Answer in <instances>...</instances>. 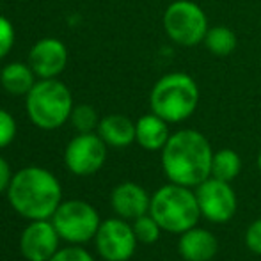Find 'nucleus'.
<instances>
[{"instance_id": "39448f33", "label": "nucleus", "mask_w": 261, "mask_h": 261, "mask_svg": "<svg viewBox=\"0 0 261 261\" xmlns=\"http://www.w3.org/2000/svg\"><path fill=\"white\" fill-rule=\"evenodd\" d=\"M31 121L43 130H55L71 117L73 98L69 89L55 79H43L27 93Z\"/></svg>"}, {"instance_id": "f8f14e48", "label": "nucleus", "mask_w": 261, "mask_h": 261, "mask_svg": "<svg viewBox=\"0 0 261 261\" xmlns=\"http://www.w3.org/2000/svg\"><path fill=\"white\" fill-rule=\"evenodd\" d=\"M31 68L41 79H55L68 64V50L62 41L46 38L38 41L29 54Z\"/></svg>"}, {"instance_id": "5701e85b", "label": "nucleus", "mask_w": 261, "mask_h": 261, "mask_svg": "<svg viewBox=\"0 0 261 261\" xmlns=\"http://www.w3.org/2000/svg\"><path fill=\"white\" fill-rule=\"evenodd\" d=\"M14 43V29L7 18L0 16V59L11 52Z\"/></svg>"}, {"instance_id": "f257e3e1", "label": "nucleus", "mask_w": 261, "mask_h": 261, "mask_svg": "<svg viewBox=\"0 0 261 261\" xmlns=\"http://www.w3.org/2000/svg\"><path fill=\"white\" fill-rule=\"evenodd\" d=\"M213 149L197 130H179L162 149V165L171 183L197 187L212 176Z\"/></svg>"}, {"instance_id": "a878e982", "label": "nucleus", "mask_w": 261, "mask_h": 261, "mask_svg": "<svg viewBox=\"0 0 261 261\" xmlns=\"http://www.w3.org/2000/svg\"><path fill=\"white\" fill-rule=\"evenodd\" d=\"M11 179H13V176H11L9 164L0 156V192H4V190L9 189Z\"/></svg>"}, {"instance_id": "9b49d317", "label": "nucleus", "mask_w": 261, "mask_h": 261, "mask_svg": "<svg viewBox=\"0 0 261 261\" xmlns=\"http://www.w3.org/2000/svg\"><path fill=\"white\" fill-rule=\"evenodd\" d=\"M59 238L54 222L32 220L21 233L20 251L29 261H48L57 252Z\"/></svg>"}, {"instance_id": "1a4fd4ad", "label": "nucleus", "mask_w": 261, "mask_h": 261, "mask_svg": "<svg viewBox=\"0 0 261 261\" xmlns=\"http://www.w3.org/2000/svg\"><path fill=\"white\" fill-rule=\"evenodd\" d=\"M105 158L107 142L93 132L76 135L64 151L66 167L76 176L94 174L103 167Z\"/></svg>"}, {"instance_id": "20e7f679", "label": "nucleus", "mask_w": 261, "mask_h": 261, "mask_svg": "<svg viewBox=\"0 0 261 261\" xmlns=\"http://www.w3.org/2000/svg\"><path fill=\"white\" fill-rule=\"evenodd\" d=\"M149 103L153 114L167 123H181L197 109L199 87L187 73H169L153 86Z\"/></svg>"}, {"instance_id": "aec40b11", "label": "nucleus", "mask_w": 261, "mask_h": 261, "mask_svg": "<svg viewBox=\"0 0 261 261\" xmlns=\"http://www.w3.org/2000/svg\"><path fill=\"white\" fill-rule=\"evenodd\" d=\"M132 227H134V233L137 237V240L142 242V244H155L158 238H160L162 227L158 226L156 220L151 215H148V213L135 219Z\"/></svg>"}, {"instance_id": "4be33fe9", "label": "nucleus", "mask_w": 261, "mask_h": 261, "mask_svg": "<svg viewBox=\"0 0 261 261\" xmlns=\"http://www.w3.org/2000/svg\"><path fill=\"white\" fill-rule=\"evenodd\" d=\"M16 135V123L14 117L7 110L0 109V149L9 146Z\"/></svg>"}, {"instance_id": "f03ea898", "label": "nucleus", "mask_w": 261, "mask_h": 261, "mask_svg": "<svg viewBox=\"0 0 261 261\" xmlns=\"http://www.w3.org/2000/svg\"><path fill=\"white\" fill-rule=\"evenodd\" d=\"M11 206L21 217L43 220L54 217L61 204L62 189L59 179L43 167H25L13 176L7 189Z\"/></svg>"}, {"instance_id": "423d86ee", "label": "nucleus", "mask_w": 261, "mask_h": 261, "mask_svg": "<svg viewBox=\"0 0 261 261\" xmlns=\"http://www.w3.org/2000/svg\"><path fill=\"white\" fill-rule=\"evenodd\" d=\"M164 29L171 41L181 46H197L208 32L206 13L192 0H176L164 13Z\"/></svg>"}, {"instance_id": "b1692460", "label": "nucleus", "mask_w": 261, "mask_h": 261, "mask_svg": "<svg viewBox=\"0 0 261 261\" xmlns=\"http://www.w3.org/2000/svg\"><path fill=\"white\" fill-rule=\"evenodd\" d=\"M48 261H94L93 256L80 247H68L57 251Z\"/></svg>"}, {"instance_id": "a211bd4d", "label": "nucleus", "mask_w": 261, "mask_h": 261, "mask_svg": "<svg viewBox=\"0 0 261 261\" xmlns=\"http://www.w3.org/2000/svg\"><path fill=\"white\" fill-rule=\"evenodd\" d=\"M242 171V160L233 149H220L213 153L212 158V176L217 179L231 183Z\"/></svg>"}, {"instance_id": "ddd939ff", "label": "nucleus", "mask_w": 261, "mask_h": 261, "mask_svg": "<svg viewBox=\"0 0 261 261\" xmlns=\"http://www.w3.org/2000/svg\"><path fill=\"white\" fill-rule=\"evenodd\" d=\"M110 203L112 208L121 219H130L135 220L141 215H146L149 212V204H151V197L148 196L142 187L137 183H121L112 190L110 196Z\"/></svg>"}, {"instance_id": "f3484780", "label": "nucleus", "mask_w": 261, "mask_h": 261, "mask_svg": "<svg viewBox=\"0 0 261 261\" xmlns=\"http://www.w3.org/2000/svg\"><path fill=\"white\" fill-rule=\"evenodd\" d=\"M32 68H27L20 62L7 64L0 73V82L4 89L11 94H27L34 86V76H32Z\"/></svg>"}, {"instance_id": "412c9836", "label": "nucleus", "mask_w": 261, "mask_h": 261, "mask_svg": "<svg viewBox=\"0 0 261 261\" xmlns=\"http://www.w3.org/2000/svg\"><path fill=\"white\" fill-rule=\"evenodd\" d=\"M71 123L80 134H89L100 124L98 112L91 105H79L71 112Z\"/></svg>"}, {"instance_id": "0eeeda50", "label": "nucleus", "mask_w": 261, "mask_h": 261, "mask_svg": "<svg viewBox=\"0 0 261 261\" xmlns=\"http://www.w3.org/2000/svg\"><path fill=\"white\" fill-rule=\"evenodd\" d=\"M100 215L86 201L71 199L61 203L54 213V226L59 237L71 244H86L96 237Z\"/></svg>"}, {"instance_id": "4468645a", "label": "nucleus", "mask_w": 261, "mask_h": 261, "mask_svg": "<svg viewBox=\"0 0 261 261\" xmlns=\"http://www.w3.org/2000/svg\"><path fill=\"white\" fill-rule=\"evenodd\" d=\"M178 251L185 261H210L219 251V242L212 231L192 227L181 233Z\"/></svg>"}, {"instance_id": "dca6fc26", "label": "nucleus", "mask_w": 261, "mask_h": 261, "mask_svg": "<svg viewBox=\"0 0 261 261\" xmlns=\"http://www.w3.org/2000/svg\"><path fill=\"white\" fill-rule=\"evenodd\" d=\"M98 135L112 148H126L135 141V123L121 114H110L98 124Z\"/></svg>"}, {"instance_id": "7ed1b4c3", "label": "nucleus", "mask_w": 261, "mask_h": 261, "mask_svg": "<svg viewBox=\"0 0 261 261\" xmlns=\"http://www.w3.org/2000/svg\"><path fill=\"white\" fill-rule=\"evenodd\" d=\"M149 215L164 231L181 234L196 227V224L199 222L201 210L196 192H192L190 187L171 183L153 194Z\"/></svg>"}, {"instance_id": "6e6552de", "label": "nucleus", "mask_w": 261, "mask_h": 261, "mask_svg": "<svg viewBox=\"0 0 261 261\" xmlns=\"http://www.w3.org/2000/svg\"><path fill=\"white\" fill-rule=\"evenodd\" d=\"M201 215L217 224H224L237 213V196L231 185L222 179L210 176L196 190Z\"/></svg>"}, {"instance_id": "2eb2a0df", "label": "nucleus", "mask_w": 261, "mask_h": 261, "mask_svg": "<svg viewBox=\"0 0 261 261\" xmlns=\"http://www.w3.org/2000/svg\"><path fill=\"white\" fill-rule=\"evenodd\" d=\"M169 137H171V134H169L167 121L153 112L142 116L135 123V141L139 142L141 148L148 149V151L164 149Z\"/></svg>"}, {"instance_id": "6ab92c4d", "label": "nucleus", "mask_w": 261, "mask_h": 261, "mask_svg": "<svg viewBox=\"0 0 261 261\" xmlns=\"http://www.w3.org/2000/svg\"><path fill=\"white\" fill-rule=\"evenodd\" d=\"M203 43L210 54L217 57H226L237 48V36L226 25H217V27L208 29Z\"/></svg>"}, {"instance_id": "393cba45", "label": "nucleus", "mask_w": 261, "mask_h": 261, "mask_svg": "<svg viewBox=\"0 0 261 261\" xmlns=\"http://www.w3.org/2000/svg\"><path fill=\"white\" fill-rule=\"evenodd\" d=\"M245 244L251 249L254 254L261 256V219L254 220L251 226L247 227V233H245Z\"/></svg>"}, {"instance_id": "bb28decb", "label": "nucleus", "mask_w": 261, "mask_h": 261, "mask_svg": "<svg viewBox=\"0 0 261 261\" xmlns=\"http://www.w3.org/2000/svg\"><path fill=\"white\" fill-rule=\"evenodd\" d=\"M258 167H259V171H261V151H259V155H258Z\"/></svg>"}, {"instance_id": "9d476101", "label": "nucleus", "mask_w": 261, "mask_h": 261, "mask_svg": "<svg viewBox=\"0 0 261 261\" xmlns=\"http://www.w3.org/2000/svg\"><path fill=\"white\" fill-rule=\"evenodd\" d=\"M96 249L105 261H128L137 247L134 227L124 219H109L100 224L96 233Z\"/></svg>"}]
</instances>
